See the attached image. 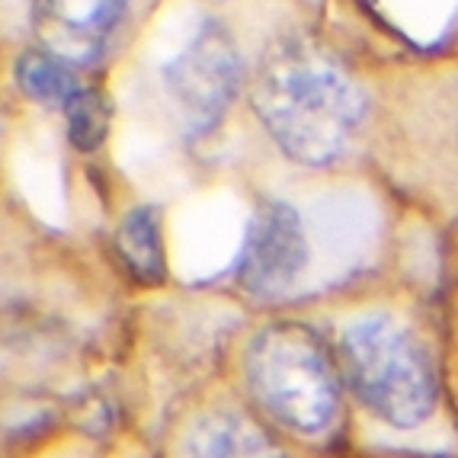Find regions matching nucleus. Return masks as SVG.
Here are the masks:
<instances>
[{"label": "nucleus", "mask_w": 458, "mask_h": 458, "mask_svg": "<svg viewBox=\"0 0 458 458\" xmlns=\"http://www.w3.org/2000/svg\"><path fill=\"white\" fill-rule=\"evenodd\" d=\"M253 109L276 145L308 167L340 161L366 123L360 84L301 38H283L267 52Z\"/></svg>", "instance_id": "obj_1"}, {"label": "nucleus", "mask_w": 458, "mask_h": 458, "mask_svg": "<svg viewBox=\"0 0 458 458\" xmlns=\"http://www.w3.org/2000/svg\"><path fill=\"white\" fill-rule=\"evenodd\" d=\"M346 382L362 404L397 429H413L436 407V375L420 340L385 314L352 321L340 336Z\"/></svg>", "instance_id": "obj_2"}, {"label": "nucleus", "mask_w": 458, "mask_h": 458, "mask_svg": "<svg viewBox=\"0 0 458 458\" xmlns=\"http://www.w3.org/2000/svg\"><path fill=\"white\" fill-rule=\"evenodd\" d=\"M247 378L260 404L298 433H321L336 413L340 385L318 334L301 324H273L247 352Z\"/></svg>", "instance_id": "obj_3"}, {"label": "nucleus", "mask_w": 458, "mask_h": 458, "mask_svg": "<svg viewBox=\"0 0 458 458\" xmlns=\"http://www.w3.org/2000/svg\"><path fill=\"white\" fill-rule=\"evenodd\" d=\"M241 52L218 20H206L164 64V87L174 99L186 135L202 138L222 123L241 90Z\"/></svg>", "instance_id": "obj_4"}, {"label": "nucleus", "mask_w": 458, "mask_h": 458, "mask_svg": "<svg viewBox=\"0 0 458 458\" xmlns=\"http://www.w3.org/2000/svg\"><path fill=\"white\" fill-rule=\"evenodd\" d=\"M308 260H311V244L295 206L283 199H269L253 208L244 250L237 260V283L250 295L276 298L301 279Z\"/></svg>", "instance_id": "obj_5"}, {"label": "nucleus", "mask_w": 458, "mask_h": 458, "mask_svg": "<svg viewBox=\"0 0 458 458\" xmlns=\"http://www.w3.org/2000/svg\"><path fill=\"white\" fill-rule=\"evenodd\" d=\"M125 13L129 0H32V30L46 52L84 68L103 58Z\"/></svg>", "instance_id": "obj_6"}, {"label": "nucleus", "mask_w": 458, "mask_h": 458, "mask_svg": "<svg viewBox=\"0 0 458 458\" xmlns=\"http://www.w3.org/2000/svg\"><path fill=\"white\" fill-rule=\"evenodd\" d=\"M192 458H285L260 423L241 411L202 417L192 433Z\"/></svg>", "instance_id": "obj_7"}, {"label": "nucleus", "mask_w": 458, "mask_h": 458, "mask_svg": "<svg viewBox=\"0 0 458 458\" xmlns=\"http://www.w3.org/2000/svg\"><path fill=\"white\" fill-rule=\"evenodd\" d=\"M119 253L125 257V267L131 269L138 283H164L167 263H164L161 218L151 206L131 208L123 218V225H119Z\"/></svg>", "instance_id": "obj_8"}, {"label": "nucleus", "mask_w": 458, "mask_h": 458, "mask_svg": "<svg viewBox=\"0 0 458 458\" xmlns=\"http://www.w3.org/2000/svg\"><path fill=\"white\" fill-rule=\"evenodd\" d=\"M16 84L30 99L42 103V106L64 109L71 99L81 93V81H77V68L68 64L58 55L46 52V48H32V52L20 55V62L13 68Z\"/></svg>", "instance_id": "obj_9"}, {"label": "nucleus", "mask_w": 458, "mask_h": 458, "mask_svg": "<svg viewBox=\"0 0 458 458\" xmlns=\"http://www.w3.org/2000/svg\"><path fill=\"white\" fill-rule=\"evenodd\" d=\"M64 119H68V138L77 151H97L109 135V99L93 87H81L74 99L64 106Z\"/></svg>", "instance_id": "obj_10"}]
</instances>
